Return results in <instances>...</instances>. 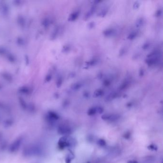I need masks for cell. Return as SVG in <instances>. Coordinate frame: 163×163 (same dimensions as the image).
<instances>
[{
	"mask_svg": "<svg viewBox=\"0 0 163 163\" xmlns=\"http://www.w3.org/2000/svg\"><path fill=\"white\" fill-rule=\"evenodd\" d=\"M117 116L115 115H104L103 116V119L105 120H114L117 119Z\"/></svg>",
	"mask_w": 163,
	"mask_h": 163,
	"instance_id": "1",
	"label": "cell"
},
{
	"mask_svg": "<svg viewBox=\"0 0 163 163\" xmlns=\"http://www.w3.org/2000/svg\"><path fill=\"white\" fill-rule=\"evenodd\" d=\"M79 12H74V13H72V14L70 15V18H69V20L71 21H75V20H76L77 18H78V16H79Z\"/></svg>",
	"mask_w": 163,
	"mask_h": 163,
	"instance_id": "2",
	"label": "cell"
},
{
	"mask_svg": "<svg viewBox=\"0 0 163 163\" xmlns=\"http://www.w3.org/2000/svg\"><path fill=\"white\" fill-rule=\"evenodd\" d=\"M137 33L136 32H133L132 33H131L130 34H129V36L128 37V39H129L132 40L134 38H136V37Z\"/></svg>",
	"mask_w": 163,
	"mask_h": 163,
	"instance_id": "3",
	"label": "cell"
},
{
	"mask_svg": "<svg viewBox=\"0 0 163 163\" xmlns=\"http://www.w3.org/2000/svg\"><path fill=\"white\" fill-rule=\"evenodd\" d=\"M143 20L142 18H140L136 22V26L137 27H139L140 26H142L143 25Z\"/></svg>",
	"mask_w": 163,
	"mask_h": 163,
	"instance_id": "4",
	"label": "cell"
},
{
	"mask_svg": "<svg viewBox=\"0 0 163 163\" xmlns=\"http://www.w3.org/2000/svg\"><path fill=\"white\" fill-rule=\"evenodd\" d=\"M113 32V30L112 29H109L104 32V34L106 36H110L112 34Z\"/></svg>",
	"mask_w": 163,
	"mask_h": 163,
	"instance_id": "5",
	"label": "cell"
},
{
	"mask_svg": "<svg viewBox=\"0 0 163 163\" xmlns=\"http://www.w3.org/2000/svg\"><path fill=\"white\" fill-rule=\"evenodd\" d=\"M103 94V91L102 90H100V89H99V90H97L95 91L94 95L95 97H100V96H102Z\"/></svg>",
	"mask_w": 163,
	"mask_h": 163,
	"instance_id": "6",
	"label": "cell"
},
{
	"mask_svg": "<svg viewBox=\"0 0 163 163\" xmlns=\"http://www.w3.org/2000/svg\"><path fill=\"white\" fill-rule=\"evenodd\" d=\"M97 111V110L95 109V108H91V109L89 110V115H94L95 112Z\"/></svg>",
	"mask_w": 163,
	"mask_h": 163,
	"instance_id": "7",
	"label": "cell"
},
{
	"mask_svg": "<svg viewBox=\"0 0 163 163\" xmlns=\"http://www.w3.org/2000/svg\"><path fill=\"white\" fill-rule=\"evenodd\" d=\"M107 12L106 10H103L102 11L99 13V15H100V16L105 15L106 14Z\"/></svg>",
	"mask_w": 163,
	"mask_h": 163,
	"instance_id": "8",
	"label": "cell"
},
{
	"mask_svg": "<svg viewBox=\"0 0 163 163\" xmlns=\"http://www.w3.org/2000/svg\"><path fill=\"white\" fill-rule=\"evenodd\" d=\"M80 87V84H75V85L74 86L73 89L76 90L79 89Z\"/></svg>",
	"mask_w": 163,
	"mask_h": 163,
	"instance_id": "9",
	"label": "cell"
},
{
	"mask_svg": "<svg viewBox=\"0 0 163 163\" xmlns=\"http://www.w3.org/2000/svg\"><path fill=\"white\" fill-rule=\"evenodd\" d=\"M104 85H105V86L109 85V80H106V81H105V83H104Z\"/></svg>",
	"mask_w": 163,
	"mask_h": 163,
	"instance_id": "10",
	"label": "cell"
},
{
	"mask_svg": "<svg viewBox=\"0 0 163 163\" xmlns=\"http://www.w3.org/2000/svg\"><path fill=\"white\" fill-rule=\"evenodd\" d=\"M149 46V44L146 43L145 44L144 46H143V48L146 49L148 48Z\"/></svg>",
	"mask_w": 163,
	"mask_h": 163,
	"instance_id": "11",
	"label": "cell"
},
{
	"mask_svg": "<svg viewBox=\"0 0 163 163\" xmlns=\"http://www.w3.org/2000/svg\"><path fill=\"white\" fill-rule=\"evenodd\" d=\"M162 13V11L161 10H159L158 11L157 13V16H160Z\"/></svg>",
	"mask_w": 163,
	"mask_h": 163,
	"instance_id": "12",
	"label": "cell"
},
{
	"mask_svg": "<svg viewBox=\"0 0 163 163\" xmlns=\"http://www.w3.org/2000/svg\"><path fill=\"white\" fill-rule=\"evenodd\" d=\"M128 163H137V162H136V161H130V162H128Z\"/></svg>",
	"mask_w": 163,
	"mask_h": 163,
	"instance_id": "13",
	"label": "cell"
}]
</instances>
